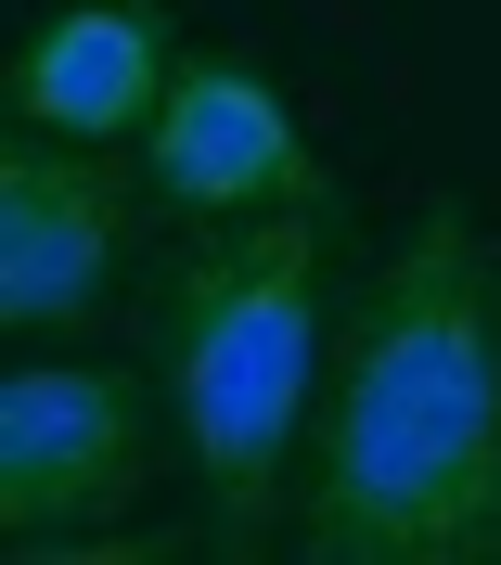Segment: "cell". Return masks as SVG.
Segmentation results:
<instances>
[{
  "label": "cell",
  "mask_w": 501,
  "mask_h": 565,
  "mask_svg": "<svg viewBox=\"0 0 501 565\" xmlns=\"http://www.w3.org/2000/svg\"><path fill=\"white\" fill-rule=\"evenodd\" d=\"M296 553L501 565V270L476 218L425 206L348 296Z\"/></svg>",
  "instance_id": "obj_1"
},
{
  "label": "cell",
  "mask_w": 501,
  "mask_h": 565,
  "mask_svg": "<svg viewBox=\"0 0 501 565\" xmlns=\"http://www.w3.org/2000/svg\"><path fill=\"white\" fill-rule=\"evenodd\" d=\"M154 373H168L180 462L206 476V527L232 553H270L284 501H309V437L334 386L322 309V180L270 193L245 218H193L154 296Z\"/></svg>",
  "instance_id": "obj_2"
},
{
  "label": "cell",
  "mask_w": 501,
  "mask_h": 565,
  "mask_svg": "<svg viewBox=\"0 0 501 565\" xmlns=\"http://www.w3.org/2000/svg\"><path fill=\"white\" fill-rule=\"evenodd\" d=\"M154 489V386L116 360H13L0 373V540L90 553Z\"/></svg>",
  "instance_id": "obj_3"
},
{
  "label": "cell",
  "mask_w": 501,
  "mask_h": 565,
  "mask_svg": "<svg viewBox=\"0 0 501 565\" xmlns=\"http://www.w3.org/2000/svg\"><path fill=\"white\" fill-rule=\"evenodd\" d=\"M129 168H104V141H65V129H26L0 141V321L13 334H65L116 296L129 270Z\"/></svg>",
  "instance_id": "obj_4"
},
{
  "label": "cell",
  "mask_w": 501,
  "mask_h": 565,
  "mask_svg": "<svg viewBox=\"0 0 501 565\" xmlns=\"http://www.w3.org/2000/svg\"><path fill=\"white\" fill-rule=\"evenodd\" d=\"M142 180H154V206H180V218H245V206H270V193H309L322 168H309L296 104L245 65V52H180L168 104H154V129H142Z\"/></svg>",
  "instance_id": "obj_5"
},
{
  "label": "cell",
  "mask_w": 501,
  "mask_h": 565,
  "mask_svg": "<svg viewBox=\"0 0 501 565\" xmlns=\"http://www.w3.org/2000/svg\"><path fill=\"white\" fill-rule=\"evenodd\" d=\"M168 77H180V39L154 0H65L52 26L13 52V116L26 129H65V141H129L154 129V104H168Z\"/></svg>",
  "instance_id": "obj_6"
}]
</instances>
